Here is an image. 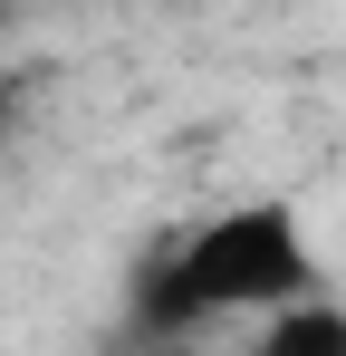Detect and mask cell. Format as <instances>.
Returning <instances> with one entry per match:
<instances>
[{"mask_svg":"<svg viewBox=\"0 0 346 356\" xmlns=\"http://www.w3.org/2000/svg\"><path fill=\"white\" fill-rule=\"evenodd\" d=\"M250 356H346V308L327 289H318V298H288V308H270V327H260Z\"/></svg>","mask_w":346,"mask_h":356,"instance_id":"obj_2","label":"cell"},{"mask_svg":"<svg viewBox=\"0 0 346 356\" xmlns=\"http://www.w3.org/2000/svg\"><path fill=\"white\" fill-rule=\"evenodd\" d=\"M0 10H10V0H0Z\"/></svg>","mask_w":346,"mask_h":356,"instance_id":"obj_4","label":"cell"},{"mask_svg":"<svg viewBox=\"0 0 346 356\" xmlns=\"http://www.w3.org/2000/svg\"><path fill=\"white\" fill-rule=\"evenodd\" d=\"M173 270H183V289H192L202 318H231V308L270 318L288 298L327 289V270H318V250H308V232H298L288 202H240L222 222H202V232L173 250Z\"/></svg>","mask_w":346,"mask_h":356,"instance_id":"obj_1","label":"cell"},{"mask_svg":"<svg viewBox=\"0 0 346 356\" xmlns=\"http://www.w3.org/2000/svg\"><path fill=\"white\" fill-rule=\"evenodd\" d=\"M10 106H19V87H10V77H0V125H10Z\"/></svg>","mask_w":346,"mask_h":356,"instance_id":"obj_3","label":"cell"}]
</instances>
